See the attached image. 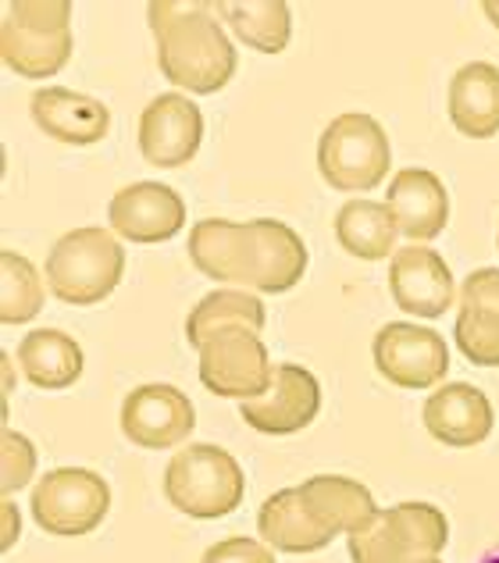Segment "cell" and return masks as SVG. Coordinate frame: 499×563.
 <instances>
[{
    "label": "cell",
    "instance_id": "e0dca14e",
    "mask_svg": "<svg viewBox=\"0 0 499 563\" xmlns=\"http://www.w3.org/2000/svg\"><path fill=\"white\" fill-rule=\"evenodd\" d=\"M421 418L429 435L439 439L443 446H478L492 435V404L478 385L467 382H450L443 389L429 396V404L421 407Z\"/></svg>",
    "mask_w": 499,
    "mask_h": 563
},
{
    "label": "cell",
    "instance_id": "3957f363",
    "mask_svg": "<svg viewBox=\"0 0 499 563\" xmlns=\"http://www.w3.org/2000/svg\"><path fill=\"white\" fill-rule=\"evenodd\" d=\"M71 4L68 0H14L0 19V57L22 79L57 76L71 62Z\"/></svg>",
    "mask_w": 499,
    "mask_h": 563
},
{
    "label": "cell",
    "instance_id": "d6a6232c",
    "mask_svg": "<svg viewBox=\"0 0 499 563\" xmlns=\"http://www.w3.org/2000/svg\"><path fill=\"white\" fill-rule=\"evenodd\" d=\"M424 563H443V560H424Z\"/></svg>",
    "mask_w": 499,
    "mask_h": 563
},
{
    "label": "cell",
    "instance_id": "44dd1931",
    "mask_svg": "<svg viewBox=\"0 0 499 563\" xmlns=\"http://www.w3.org/2000/svg\"><path fill=\"white\" fill-rule=\"evenodd\" d=\"M450 122L467 140H489L499 132V68L472 62L450 82Z\"/></svg>",
    "mask_w": 499,
    "mask_h": 563
},
{
    "label": "cell",
    "instance_id": "5bb4252c",
    "mask_svg": "<svg viewBox=\"0 0 499 563\" xmlns=\"http://www.w3.org/2000/svg\"><path fill=\"white\" fill-rule=\"evenodd\" d=\"M108 221L119 240L168 243L186 225V203L165 183H132L111 197Z\"/></svg>",
    "mask_w": 499,
    "mask_h": 563
},
{
    "label": "cell",
    "instance_id": "8992f818",
    "mask_svg": "<svg viewBox=\"0 0 499 563\" xmlns=\"http://www.w3.org/2000/svg\"><path fill=\"white\" fill-rule=\"evenodd\" d=\"M346 539L354 563H424L446 550L450 521L432 503H396Z\"/></svg>",
    "mask_w": 499,
    "mask_h": 563
},
{
    "label": "cell",
    "instance_id": "f546056e",
    "mask_svg": "<svg viewBox=\"0 0 499 563\" xmlns=\"http://www.w3.org/2000/svg\"><path fill=\"white\" fill-rule=\"evenodd\" d=\"M19 531H22V521H19V510L11 507V499H4V550H11L14 539H19Z\"/></svg>",
    "mask_w": 499,
    "mask_h": 563
},
{
    "label": "cell",
    "instance_id": "cb8c5ba5",
    "mask_svg": "<svg viewBox=\"0 0 499 563\" xmlns=\"http://www.w3.org/2000/svg\"><path fill=\"white\" fill-rule=\"evenodd\" d=\"M264 318L268 314H264L260 296H254L250 289H214L186 314V343L200 350L211 335L229 329L260 332Z\"/></svg>",
    "mask_w": 499,
    "mask_h": 563
},
{
    "label": "cell",
    "instance_id": "5b68a950",
    "mask_svg": "<svg viewBox=\"0 0 499 563\" xmlns=\"http://www.w3.org/2000/svg\"><path fill=\"white\" fill-rule=\"evenodd\" d=\"M246 474L240 461L222 446L193 442L179 450L165 467V496L179 514L193 521H218L240 510Z\"/></svg>",
    "mask_w": 499,
    "mask_h": 563
},
{
    "label": "cell",
    "instance_id": "6da1fadb",
    "mask_svg": "<svg viewBox=\"0 0 499 563\" xmlns=\"http://www.w3.org/2000/svg\"><path fill=\"white\" fill-rule=\"evenodd\" d=\"M189 261L203 278L250 292H289L307 272V246L286 221L203 218L189 232Z\"/></svg>",
    "mask_w": 499,
    "mask_h": 563
},
{
    "label": "cell",
    "instance_id": "ffe728a7",
    "mask_svg": "<svg viewBox=\"0 0 499 563\" xmlns=\"http://www.w3.org/2000/svg\"><path fill=\"white\" fill-rule=\"evenodd\" d=\"M297 488L303 507L332 536H343V531L354 536V531H361L378 514L372 488L346 478V474H314V478H307Z\"/></svg>",
    "mask_w": 499,
    "mask_h": 563
},
{
    "label": "cell",
    "instance_id": "4fadbf2b",
    "mask_svg": "<svg viewBox=\"0 0 499 563\" xmlns=\"http://www.w3.org/2000/svg\"><path fill=\"white\" fill-rule=\"evenodd\" d=\"M321 385L300 364H275L268 393L240 404L243 421L260 435H297L318 418Z\"/></svg>",
    "mask_w": 499,
    "mask_h": 563
},
{
    "label": "cell",
    "instance_id": "836d02e7",
    "mask_svg": "<svg viewBox=\"0 0 499 563\" xmlns=\"http://www.w3.org/2000/svg\"><path fill=\"white\" fill-rule=\"evenodd\" d=\"M496 246H499V240H496Z\"/></svg>",
    "mask_w": 499,
    "mask_h": 563
},
{
    "label": "cell",
    "instance_id": "277c9868",
    "mask_svg": "<svg viewBox=\"0 0 499 563\" xmlns=\"http://www.w3.org/2000/svg\"><path fill=\"white\" fill-rule=\"evenodd\" d=\"M47 286L62 303L90 307L108 300L125 275V246L108 229H71L47 254Z\"/></svg>",
    "mask_w": 499,
    "mask_h": 563
},
{
    "label": "cell",
    "instance_id": "9c48e42d",
    "mask_svg": "<svg viewBox=\"0 0 499 563\" xmlns=\"http://www.w3.org/2000/svg\"><path fill=\"white\" fill-rule=\"evenodd\" d=\"M271 357L268 346L260 343V332L229 329L211 335L200 346V382L203 389L222 399H257L271 385Z\"/></svg>",
    "mask_w": 499,
    "mask_h": 563
},
{
    "label": "cell",
    "instance_id": "2e32d148",
    "mask_svg": "<svg viewBox=\"0 0 499 563\" xmlns=\"http://www.w3.org/2000/svg\"><path fill=\"white\" fill-rule=\"evenodd\" d=\"M386 207L410 246H424V240H435L450 221V192L435 172L403 168L386 189Z\"/></svg>",
    "mask_w": 499,
    "mask_h": 563
},
{
    "label": "cell",
    "instance_id": "8fae6325",
    "mask_svg": "<svg viewBox=\"0 0 499 563\" xmlns=\"http://www.w3.org/2000/svg\"><path fill=\"white\" fill-rule=\"evenodd\" d=\"M197 410L182 389L165 382L136 385L122 399V432L143 450H168L193 435Z\"/></svg>",
    "mask_w": 499,
    "mask_h": 563
},
{
    "label": "cell",
    "instance_id": "7c38bea8",
    "mask_svg": "<svg viewBox=\"0 0 499 563\" xmlns=\"http://www.w3.org/2000/svg\"><path fill=\"white\" fill-rule=\"evenodd\" d=\"M203 143V114L186 93H160L140 114V154L154 168H182Z\"/></svg>",
    "mask_w": 499,
    "mask_h": 563
},
{
    "label": "cell",
    "instance_id": "52a82bcc",
    "mask_svg": "<svg viewBox=\"0 0 499 563\" xmlns=\"http://www.w3.org/2000/svg\"><path fill=\"white\" fill-rule=\"evenodd\" d=\"M389 136L372 114L346 111L332 118L318 140V172L332 189L364 192L386 183L389 172Z\"/></svg>",
    "mask_w": 499,
    "mask_h": 563
},
{
    "label": "cell",
    "instance_id": "30bf717a",
    "mask_svg": "<svg viewBox=\"0 0 499 563\" xmlns=\"http://www.w3.org/2000/svg\"><path fill=\"white\" fill-rule=\"evenodd\" d=\"M372 357L378 375L400 389H429L450 372V350L429 324L389 321L375 332Z\"/></svg>",
    "mask_w": 499,
    "mask_h": 563
},
{
    "label": "cell",
    "instance_id": "f1b7e54d",
    "mask_svg": "<svg viewBox=\"0 0 499 563\" xmlns=\"http://www.w3.org/2000/svg\"><path fill=\"white\" fill-rule=\"evenodd\" d=\"M200 563H275V553H271V545H264V542L232 536V539L214 542Z\"/></svg>",
    "mask_w": 499,
    "mask_h": 563
},
{
    "label": "cell",
    "instance_id": "603a6c76",
    "mask_svg": "<svg viewBox=\"0 0 499 563\" xmlns=\"http://www.w3.org/2000/svg\"><path fill=\"white\" fill-rule=\"evenodd\" d=\"M19 367L36 389H68L82 378V346L62 329H33L19 343Z\"/></svg>",
    "mask_w": 499,
    "mask_h": 563
},
{
    "label": "cell",
    "instance_id": "7a4b0ae2",
    "mask_svg": "<svg viewBox=\"0 0 499 563\" xmlns=\"http://www.w3.org/2000/svg\"><path fill=\"white\" fill-rule=\"evenodd\" d=\"M157 65L171 86L186 93H218L236 76V47L218 22L214 4H182V0H154L146 4Z\"/></svg>",
    "mask_w": 499,
    "mask_h": 563
},
{
    "label": "cell",
    "instance_id": "4316f807",
    "mask_svg": "<svg viewBox=\"0 0 499 563\" xmlns=\"http://www.w3.org/2000/svg\"><path fill=\"white\" fill-rule=\"evenodd\" d=\"M43 310V278L33 261L4 250L0 254V321L25 324Z\"/></svg>",
    "mask_w": 499,
    "mask_h": 563
},
{
    "label": "cell",
    "instance_id": "ba28073f",
    "mask_svg": "<svg viewBox=\"0 0 499 563\" xmlns=\"http://www.w3.org/2000/svg\"><path fill=\"white\" fill-rule=\"evenodd\" d=\"M111 510V485L90 467H54L33 488V517L47 536L79 539Z\"/></svg>",
    "mask_w": 499,
    "mask_h": 563
},
{
    "label": "cell",
    "instance_id": "4dcf8cb0",
    "mask_svg": "<svg viewBox=\"0 0 499 563\" xmlns=\"http://www.w3.org/2000/svg\"><path fill=\"white\" fill-rule=\"evenodd\" d=\"M481 11H486V19L499 29V0H486V4H481Z\"/></svg>",
    "mask_w": 499,
    "mask_h": 563
},
{
    "label": "cell",
    "instance_id": "7402d4cb",
    "mask_svg": "<svg viewBox=\"0 0 499 563\" xmlns=\"http://www.w3.org/2000/svg\"><path fill=\"white\" fill-rule=\"evenodd\" d=\"M257 531L264 545H271L278 553H292V556L318 553L335 539L332 531L321 528L311 517V510L303 507L300 488H278L275 496L264 499L257 514Z\"/></svg>",
    "mask_w": 499,
    "mask_h": 563
},
{
    "label": "cell",
    "instance_id": "83f0119b",
    "mask_svg": "<svg viewBox=\"0 0 499 563\" xmlns=\"http://www.w3.org/2000/svg\"><path fill=\"white\" fill-rule=\"evenodd\" d=\"M36 471V446L22 432H4V461H0V478H4V499L33 482Z\"/></svg>",
    "mask_w": 499,
    "mask_h": 563
},
{
    "label": "cell",
    "instance_id": "484cf974",
    "mask_svg": "<svg viewBox=\"0 0 499 563\" xmlns=\"http://www.w3.org/2000/svg\"><path fill=\"white\" fill-rule=\"evenodd\" d=\"M214 11L229 22V29L243 40L246 47H254L260 54H282L289 47L292 33V11L282 0H222L214 4Z\"/></svg>",
    "mask_w": 499,
    "mask_h": 563
},
{
    "label": "cell",
    "instance_id": "d6986e66",
    "mask_svg": "<svg viewBox=\"0 0 499 563\" xmlns=\"http://www.w3.org/2000/svg\"><path fill=\"white\" fill-rule=\"evenodd\" d=\"M33 122L57 143L71 146H93L111 132V111L104 100L90 93L65 90V86H47L33 93Z\"/></svg>",
    "mask_w": 499,
    "mask_h": 563
},
{
    "label": "cell",
    "instance_id": "d4e9b609",
    "mask_svg": "<svg viewBox=\"0 0 499 563\" xmlns=\"http://www.w3.org/2000/svg\"><path fill=\"white\" fill-rule=\"evenodd\" d=\"M396 221L386 203L375 200H346L335 211V240L357 261H386L396 246Z\"/></svg>",
    "mask_w": 499,
    "mask_h": 563
},
{
    "label": "cell",
    "instance_id": "ac0fdd59",
    "mask_svg": "<svg viewBox=\"0 0 499 563\" xmlns=\"http://www.w3.org/2000/svg\"><path fill=\"white\" fill-rule=\"evenodd\" d=\"M457 346L478 367H499V268H478L461 286Z\"/></svg>",
    "mask_w": 499,
    "mask_h": 563
},
{
    "label": "cell",
    "instance_id": "9a60e30c",
    "mask_svg": "<svg viewBox=\"0 0 499 563\" xmlns=\"http://www.w3.org/2000/svg\"><path fill=\"white\" fill-rule=\"evenodd\" d=\"M389 292L400 310L414 318H443L457 300L450 264L432 246H403L389 264Z\"/></svg>",
    "mask_w": 499,
    "mask_h": 563
},
{
    "label": "cell",
    "instance_id": "1f68e13d",
    "mask_svg": "<svg viewBox=\"0 0 499 563\" xmlns=\"http://www.w3.org/2000/svg\"><path fill=\"white\" fill-rule=\"evenodd\" d=\"M481 563H499V545H492V550L481 556Z\"/></svg>",
    "mask_w": 499,
    "mask_h": 563
}]
</instances>
